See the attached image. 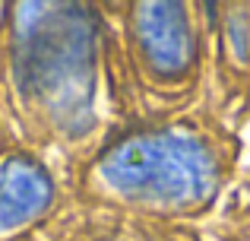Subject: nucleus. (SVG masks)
Wrapping results in <instances>:
<instances>
[]
</instances>
